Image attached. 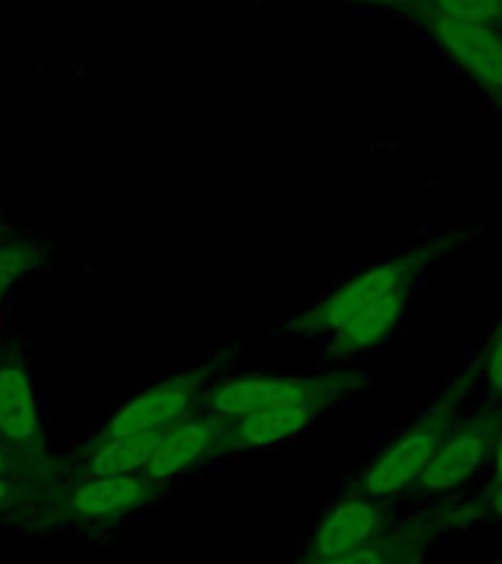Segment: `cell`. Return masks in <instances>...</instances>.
Instances as JSON below:
<instances>
[{"mask_svg": "<svg viewBox=\"0 0 502 564\" xmlns=\"http://www.w3.org/2000/svg\"><path fill=\"white\" fill-rule=\"evenodd\" d=\"M470 379H473V370H465L458 382L449 386L447 394H440L408 430L400 432L388 447H382L376 456L370 458L368 467L347 485V491L385 502L412 494L423 470L432 465L440 444L447 441L452 426L461 421V403H465Z\"/></svg>", "mask_w": 502, "mask_h": 564, "instance_id": "obj_1", "label": "cell"}, {"mask_svg": "<svg viewBox=\"0 0 502 564\" xmlns=\"http://www.w3.org/2000/svg\"><path fill=\"white\" fill-rule=\"evenodd\" d=\"M461 238H465L461 229H449L444 236L421 241V245L408 247L405 253L394 256L388 262L373 264L368 271L356 273L352 280H347L343 285L329 291L326 297L317 300L315 306L303 308L291 321L288 329L297 335H332L361 306H368V303L379 297H388L394 291H412L414 282L423 276V271L438 262V259H444Z\"/></svg>", "mask_w": 502, "mask_h": 564, "instance_id": "obj_2", "label": "cell"}, {"mask_svg": "<svg viewBox=\"0 0 502 564\" xmlns=\"http://www.w3.org/2000/svg\"><path fill=\"white\" fill-rule=\"evenodd\" d=\"M370 388V373L361 368H341L324 377H232L211 382L200 400V409L215 414L220 423H232L238 417L280 403H299V400H324L329 405L347 403L352 397L364 394Z\"/></svg>", "mask_w": 502, "mask_h": 564, "instance_id": "obj_3", "label": "cell"}, {"mask_svg": "<svg viewBox=\"0 0 502 564\" xmlns=\"http://www.w3.org/2000/svg\"><path fill=\"white\" fill-rule=\"evenodd\" d=\"M165 494L144 474L59 479L42 494V518L59 529H103L121 523Z\"/></svg>", "mask_w": 502, "mask_h": 564, "instance_id": "obj_4", "label": "cell"}, {"mask_svg": "<svg viewBox=\"0 0 502 564\" xmlns=\"http://www.w3.org/2000/svg\"><path fill=\"white\" fill-rule=\"evenodd\" d=\"M500 432V405H482L479 412L461 417L447 435V441L440 444V449L432 458V465L423 470V476L412 488V497H417V500H438V497H447V494L465 488L493 458Z\"/></svg>", "mask_w": 502, "mask_h": 564, "instance_id": "obj_5", "label": "cell"}, {"mask_svg": "<svg viewBox=\"0 0 502 564\" xmlns=\"http://www.w3.org/2000/svg\"><path fill=\"white\" fill-rule=\"evenodd\" d=\"M218 365L206 361L197 368L179 370L174 377H165L130 397L109 421L100 426L95 438H109V435H132V432L167 430L183 417L200 409V400L206 388L211 386Z\"/></svg>", "mask_w": 502, "mask_h": 564, "instance_id": "obj_6", "label": "cell"}, {"mask_svg": "<svg viewBox=\"0 0 502 564\" xmlns=\"http://www.w3.org/2000/svg\"><path fill=\"white\" fill-rule=\"evenodd\" d=\"M400 523L403 518L396 514L391 502L343 491L320 514L299 562H320V558H338V555L364 550L391 535Z\"/></svg>", "mask_w": 502, "mask_h": 564, "instance_id": "obj_7", "label": "cell"}, {"mask_svg": "<svg viewBox=\"0 0 502 564\" xmlns=\"http://www.w3.org/2000/svg\"><path fill=\"white\" fill-rule=\"evenodd\" d=\"M426 30L449 59L502 109V33L491 24H467L426 12Z\"/></svg>", "mask_w": 502, "mask_h": 564, "instance_id": "obj_8", "label": "cell"}, {"mask_svg": "<svg viewBox=\"0 0 502 564\" xmlns=\"http://www.w3.org/2000/svg\"><path fill=\"white\" fill-rule=\"evenodd\" d=\"M223 453H227L223 423L206 409H194L188 417L162 432V438L141 474L167 488L174 479L192 474L194 467H200L203 462L215 456H223Z\"/></svg>", "mask_w": 502, "mask_h": 564, "instance_id": "obj_9", "label": "cell"}, {"mask_svg": "<svg viewBox=\"0 0 502 564\" xmlns=\"http://www.w3.org/2000/svg\"><path fill=\"white\" fill-rule=\"evenodd\" d=\"M0 438L44 462V414L30 370L0 356Z\"/></svg>", "mask_w": 502, "mask_h": 564, "instance_id": "obj_10", "label": "cell"}, {"mask_svg": "<svg viewBox=\"0 0 502 564\" xmlns=\"http://www.w3.org/2000/svg\"><path fill=\"white\" fill-rule=\"evenodd\" d=\"M332 405L324 400H299V403H280L259 409V412L238 417L232 423H223V444L227 453L232 449H264L285 444L306 432L312 423Z\"/></svg>", "mask_w": 502, "mask_h": 564, "instance_id": "obj_11", "label": "cell"}, {"mask_svg": "<svg viewBox=\"0 0 502 564\" xmlns=\"http://www.w3.org/2000/svg\"><path fill=\"white\" fill-rule=\"evenodd\" d=\"M408 300H412V291H394V294L373 300L368 306H361L359 312H352V315L329 335V344H326L329 356L343 361L373 350V347H376L379 341H385L388 335L396 329V324L403 321Z\"/></svg>", "mask_w": 502, "mask_h": 564, "instance_id": "obj_12", "label": "cell"}, {"mask_svg": "<svg viewBox=\"0 0 502 564\" xmlns=\"http://www.w3.org/2000/svg\"><path fill=\"white\" fill-rule=\"evenodd\" d=\"M165 430L132 432V435H109V438H91L83 444L74 456V470L65 479H83V476H123L141 474L153 456L159 438Z\"/></svg>", "mask_w": 502, "mask_h": 564, "instance_id": "obj_13", "label": "cell"}, {"mask_svg": "<svg viewBox=\"0 0 502 564\" xmlns=\"http://www.w3.org/2000/svg\"><path fill=\"white\" fill-rule=\"evenodd\" d=\"M447 529L435 514V509L412 518L376 544L356 550V553L338 555V558H320V562H297V564H423V555L435 544V538L444 535Z\"/></svg>", "mask_w": 502, "mask_h": 564, "instance_id": "obj_14", "label": "cell"}, {"mask_svg": "<svg viewBox=\"0 0 502 564\" xmlns=\"http://www.w3.org/2000/svg\"><path fill=\"white\" fill-rule=\"evenodd\" d=\"M435 514L440 518L444 529H458L479 520H502V432L496 441L491 458V479L484 485V491L476 500L467 502H440L435 506Z\"/></svg>", "mask_w": 502, "mask_h": 564, "instance_id": "obj_15", "label": "cell"}, {"mask_svg": "<svg viewBox=\"0 0 502 564\" xmlns=\"http://www.w3.org/2000/svg\"><path fill=\"white\" fill-rule=\"evenodd\" d=\"M44 264H47V250L39 241L21 236L0 241V350H3V326H7V294L15 282L42 271Z\"/></svg>", "mask_w": 502, "mask_h": 564, "instance_id": "obj_16", "label": "cell"}, {"mask_svg": "<svg viewBox=\"0 0 502 564\" xmlns=\"http://www.w3.org/2000/svg\"><path fill=\"white\" fill-rule=\"evenodd\" d=\"M432 15L456 18L467 24H500L502 0H423Z\"/></svg>", "mask_w": 502, "mask_h": 564, "instance_id": "obj_17", "label": "cell"}, {"mask_svg": "<svg viewBox=\"0 0 502 564\" xmlns=\"http://www.w3.org/2000/svg\"><path fill=\"white\" fill-rule=\"evenodd\" d=\"M44 476H0V518H9L21 509H30L47 491Z\"/></svg>", "mask_w": 502, "mask_h": 564, "instance_id": "obj_18", "label": "cell"}, {"mask_svg": "<svg viewBox=\"0 0 502 564\" xmlns=\"http://www.w3.org/2000/svg\"><path fill=\"white\" fill-rule=\"evenodd\" d=\"M47 462L26 456L24 449L12 447L7 438H0V476H44Z\"/></svg>", "mask_w": 502, "mask_h": 564, "instance_id": "obj_19", "label": "cell"}, {"mask_svg": "<svg viewBox=\"0 0 502 564\" xmlns=\"http://www.w3.org/2000/svg\"><path fill=\"white\" fill-rule=\"evenodd\" d=\"M482 370H484V382H488V388H491L496 397H502V324L500 329L493 333L488 350H484Z\"/></svg>", "mask_w": 502, "mask_h": 564, "instance_id": "obj_20", "label": "cell"}, {"mask_svg": "<svg viewBox=\"0 0 502 564\" xmlns=\"http://www.w3.org/2000/svg\"><path fill=\"white\" fill-rule=\"evenodd\" d=\"M12 238H18L15 229H12V224L0 215V241H12Z\"/></svg>", "mask_w": 502, "mask_h": 564, "instance_id": "obj_21", "label": "cell"}, {"mask_svg": "<svg viewBox=\"0 0 502 564\" xmlns=\"http://www.w3.org/2000/svg\"><path fill=\"white\" fill-rule=\"evenodd\" d=\"M352 3H370V7H388V3H400V0H352Z\"/></svg>", "mask_w": 502, "mask_h": 564, "instance_id": "obj_22", "label": "cell"}]
</instances>
